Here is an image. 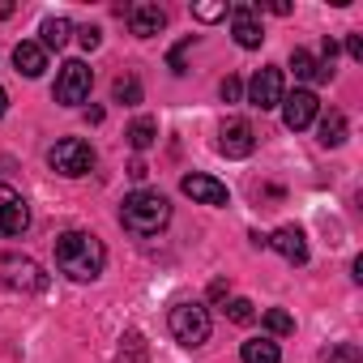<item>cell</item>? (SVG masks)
<instances>
[{
	"label": "cell",
	"mask_w": 363,
	"mask_h": 363,
	"mask_svg": "<svg viewBox=\"0 0 363 363\" xmlns=\"http://www.w3.org/2000/svg\"><path fill=\"white\" fill-rule=\"evenodd\" d=\"M90 86H94V73H90V65L86 60H65L60 65V77H56V103H65V107H77V103H86L90 99Z\"/></svg>",
	"instance_id": "5b68a950"
},
{
	"label": "cell",
	"mask_w": 363,
	"mask_h": 363,
	"mask_svg": "<svg viewBox=\"0 0 363 363\" xmlns=\"http://www.w3.org/2000/svg\"><path fill=\"white\" fill-rule=\"evenodd\" d=\"M13 65H18L22 77H39V73L48 69V52H43L35 39H22V43L13 48Z\"/></svg>",
	"instance_id": "9a60e30c"
},
{
	"label": "cell",
	"mask_w": 363,
	"mask_h": 363,
	"mask_svg": "<svg viewBox=\"0 0 363 363\" xmlns=\"http://www.w3.org/2000/svg\"><path fill=\"white\" fill-rule=\"evenodd\" d=\"M179 189H184V197H193L197 206H227V201H231L227 184H218L214 175H201V171L184 175V179H179Z\"/></svg>",
	"instance_id": "30bf717a"
},
{
	"label": "cell",
	"mask_w": 363,
	"mask_h": 363,
	"mask_svg": "<svg viewBox=\"0 0 363 363\" xmlns=\"http://www.w3.org/2000/svg\"><path fill=\"white\" fill-rule=\"evenodd\" d=\"M282 94H286V86H282V69H278V65L257 69V77L248 82V103H252V107H261V111L282 107Z\"/></svg>",
	"instance_id": "52a82bcc"
},
{
	"label": "cell",
	"mask_w": 363,
	"mask_h": 363,
	"mask_svg": "<svg viewBox=\"0 0 363 363\" xmlns=\"http://www.w3.org/2000/svg\"><path fill=\"white\" fill-rule=\"evenodd\" d=\"M325 363H363V350L354 342H337V346L325 350Z\"/></svg>",
	"instance_id": "cb8c5ba5"
},
{
	"label": "cell",
	"mask_w": 363,
	"mask_h": 363,
	"mask_svg": "<svg viewBox=\"0 0 363 363\" xmlns=\"http://www.w3.org/2000/svg\"><path fill=\"white\" fill-rule=\"evenodd\" d=\"M56 265H60V274H69L73 282H94V278L103 274V265H107V248H103V240L90 235V231H65V235L56 240Z\"/></svg>",
	"instance_id": "6da1fadb"
},
{
	"label": "cell",
	"mask_w": 363,
	"mask_h": 363,
	"mask_svg": "<svg viewBox=\"0 0 363 363\" xmlns=\"http://www.w3.org/2000/svg\"><path fill=\"white\" fill-rule=\"evenodd\" d=\"M39 35H43V39H39V48H43V52H52V48L60 52V48L69 43V35H73V22H69V18H43Z\"/></svg>",
	"instance_id": "e0dca14e"
},
{
	"label": "cell",
	"mask_w": 363,
	"mask_h": 363,
	"mask_svg": "<svg viewBox=\"0 0 363 363\" xmlns=\"http://www.w3.org/2000/svg\"><path fill=\"white\" fill-rule=\"evenodd\" d=\"M316 133H320V137H316L320 145H342V141H346V116H342V111H329Z\"/></svg>",
	"instance_id": "d6986e66"
},
{
	"label": "cell",
	"mask_w": 363,
	"mask_h": 363,
	"mask_svg": "<svg viewBox=\"0 0 363 363\" xmlns=\"http://www.w3.org/2000/svg\"><path fill=\"white\" fill-rule=\"evenodd\" d=\"M210 299H227V282H214L210 286Z\"/></svg>",
	"instance_id": "1f68e13d"
},
{
	"label": "cell",
	"mask_w": 363,
	"mask_h": 363,
	"mask_svg": "<svg viewBox=\"0 0 363 363\" xmlns=\"http://www.w3.org/2000/svg\"><path fill=\"white\" fill-rule=\"evenodd\" d=\"M227 320H235V325H252V320H257V308H252L248 299H231V303H227Z\"/></svg>",
	"instance_id": "d4e9b609"
},
{
	"label": "cell",
	"mask_w": 363,
	"mask_h": 363,
	"mask_svg": "<svg viewBox=\"0 0 363 363\" xmlns=\"http://www.w3.org/2000/svg\"><path fill=\"white\" fill-rule=\"evenodd\" d=\"M124 137H128V145H133V150H150V145H154V137H158V124H154L150 116H141V120H133V124H128V133H124Z\"/></svg>",
	"instance_id": "ffe728a7"
},
{
	"label": "cell",
	"mask_w": 363,
	"mask_h": 363,
	"mask_svg": "<svg viewBox=\"0 0 363 363\" xmlns=\"http://www.w3.org/2000/svg\"><path fill=\"white\" fill-rule=\"evenodd\" d=\"M291 69H295V77H299V82H329V77H333V69H329V65H320V60H316L312 52H303V48H295V52H291Z\"/></svg>",
	"instance_id": "2e32d148"
},
{
	"label": "cell",
	"mask_w": 363,
	"mask_h": 363,
	"mask_svg": "<svg viewBox=\"0 0 363 363\" xmlns=\"http://www.w3.org/2000/svg\"><path fill=\"white\" fill-rule=\"evenodd\" d=\"M316 111H320V103H316V94H312V90H295V94H282V124H286L291 133L308 128V124L316 120Z\"/></svg>",
	"instance_id": "9c48e42d"
},
{
	"label": "cell",
	"mask_w": 363,
	"mask_h": 363,
	"mask_svg": "<svg viewBox=\"0 0 363 363\" xmlns=\"http://www.w3.org/2000/svg\"><path fill=\"white\" fill-rule=\"evenodd\" d=\"M346 52H350V60H363V39L350 35V39H346Z\"/></svg>",
	"instance_id": "f546056e"
},
{
	"label": "cell",
	"mask_w": 363,
	"mask_h": 363,
	"mask_svg": "<svg viewBox=\"0 0 363 363\" xmlns=\"http://www.w3.org/2000/svg\"><path fill=\"white\" fill-rule=\"evenodd\" d=\"M162 26H167V13H162L158 5H150V0H137V5L128 9V30H133L137 39H154Z\"/></svg>",
	"instance_id": "5bb4252c"
},
{
	"label": "cell",
	"mask_w": 363,
	"mask_h": 363,
	"mask_svg": "<svg viewBox=\"0 0 363 363\" xmlns=\"http://www.w3.org/2000/svg\"><path fill=\"white\" fill-rule=\"evenodd\" d=\"M5 111H9V94H5V90H0V116H5Z\"/></svg>",
	"instance_id": "836d02e7"
},
{
	"label": "cell",
	"mask_w": 363,
	"mask_h": 363,
	"mask_svg": "<svg viewBox=\"0 0 363 363\" xmlns=\"http://www.w3.org/2000/svg\"><path fill=\"white\" fill-rule=\"evenodd\" d=\"M0 282L13 286V291H43V286H48V274H43L30 257L5 252V257H0Z\"/></svg>",
	"instance_id": "8992f818"
},
{
	"label": "cell",
	"mask_w": 363,
	"mask_h": 363,
	"mask_svg": "<svg viewBox=\"0 0 363 363\" xmlns=\"http://www.w3.org/2000/svg\"><path fill=\"white\" fill-rule=\"evenodd\" d=\"M167 325H171V337H175L179 346H189V350L206 346V342H210V333H214L210 308H206V303H197V299L175 303V308H171V316H167Z\"/></svg>",
	"instance_id": "3957f363"
},
{
	"label": "cell",
	"mask_w": 363,
	"mask_h": 363,
	"mask_svg": "<svg viewBox=\"0 0 363 363\" xmlns=\"http://www.w3.org/2000/svg\"><path fill=\"white\" fill-rule=\"evenodd\" d=\"M48 162H52V171L77 179V175H86V171L94 167V150H90V141H82V137H65V141H56V145L48 150Z\"/></svg>",
	"instance_id": "277c9868"
},
{
	"label": "cell",
	"mask_w": 363,
	"mask_h": 363,
	"mask_svg": "<svg viewBox=\"0 0 363 363\" xmlns=\"http://www.w3.org/2000/svg\"><path fill=\"white\" fill-rule=\"evenodd\" d=\"M5 18H13V0H0V22Z\"/></svg>",
	"instance_id": "d6a6232c"
},
{
	"label": "cell",
	"mask_w": 363,
	"mask_h": 363,
	"mask_svg": "<svg viewBox=\"0 0 363 363\" xmlns=\"http://www.w3.org/2000/svg\"><path fill=\"white\" fill-rule=\"evenodd\" d=\"M240 359H244V363H282V350H278V342H269V337H252V342L240 346Z\"/></svg>",
	"instance_id": "ac0fdd59"
},
{
	"label": "cell",
	"mask_w": 363,
	"mask_h": 363,
	"mask_svg": "<svg viewBox=\"0 0 363 363\" xmlns=\"http://www.w3.org/2000/svg\"><path fill=\"white\" fill-rule=\"evenodd\" d=\"M269 13H278V18H286V13H291V5H286V0H274V5H269Z\"/></svg>",
	"instance_id": "4dcf8cb0"
},
{
	"label": "cell",
	"mask_w": 363,
	"mask_h": 363,
	"mask_svg": "<svg viewBox=\"0 0 363 363\" xmlns=\"http://www.w3.org/2000/svg\"><path fill=\"white\" fill-rule=\"evenodd\" d=\"M167 223H171V201L154 189H137L120 206V227L133 235H158Z\"/></svg>",
	"instance_id": "7a4b0ae2"
},
{
	"label": "cell",
	"mask_w": 363,
	"mask_h": 363,
	"mask_svg": "<svg viewBox=\"0 0 363 363\" xmlns=\"http://www.w3.org/2000/svg\"><path fill=\"white\" fill-rule=\"evenodd\" d=\"M193 18H201V22H218V18H227V5H214V0H206V5H193Z\"/></svg>",
	"instance_id": "484cf974"
},
{
	"label": "cell",
	"mask_w": 363,
	"mask_h": 363,
	"mask_svg": "<svg viewBox=\"0 0 363 363\" xmlns=\"http://www.w3.org/2000/svg\"><path fill=\"white\" fill-rule=\"evenodd\" d=\"M265 244H269L278 257H286L291 265H303V261H308V235H303L299 227H291V223H286V227H278Z\"/></svg>",
	"instance_id": "4fadbf2b"
},
{
	"label": "cell",
	"mask_w": 363,
	"mask_h": 363,
	"mask_svg": "<svg viewBox=\"0 0 363 363\" xmlns=\"http://www.w3.org/2000/svg\"><path fill=\"white\" fill-rule=\"evenodd\" d=\"M231 35H235V43L240 48H261V39H265V30H261V18H257V9L248 5V0H240V5L231 9Z\"/></svg>",
	"instance_id": "7c38bea8"
},
{
	"label": "cell",
	"mask_w": 363,
	"mask_h": 363,
	"mask_svg": "<svg viewBox=\"0 0 363 363\" xmlns=\"http://www.w3.org/2000/svg\"><path fill=\"white\" fill-rule=\"evenodd\" d=\"M120 359H124V363H145V342H141V333H137V329H128V333H124Z\"/></svg>",
	"instance_id": "603a6c76"
},
{
	"label": "cell",
	"mask_w": 363,
	"mask_h": 363,
	"mask_svg": "<svg viewBox=\"0 0 363 363\" xmlns=\"http://www.w3.org/2000/svg\"><path fill=\"white\" fill-rule=\"evenodd\" d=\"M218 90H223V103H240V94H244V82H240V77H227Z\"/></svg>",
	"instance_id": "f1b7e54d"
},
{
	"label": "cell",
	"mask_w": 363,
	"mask_h": 363,
	"mask_svg": "<svg viewBox=\"0 0 363 363\" xmlns=\"http://www.w3.org/2000/svg\"><path fill=\"white\" fill-rule=\"evenodd\" d=\"M261 320H265V329H269V333H278V337L295 333V316H291L286 308H269V312H265Z\"/></svg>",
	"instance_id": "7402d4cb"
},
{
	"label": "cell",
	"mask_w": 363,
	"mask_h": 363,
	"mask_svg": "<svg viewBox=\"0 0 363 363\" xmlns=\"http://www.w3.org/2000/svg\"><path fill=\"white\" fill-rule=\"evenodd\" d=\"M77 43H82L86 52H94V48L103 43V30H99V26H82V30H77Z\"/></svg>",
	"instance_id": "83f0119b"
},
{
	"label": "cell",
	"mask_w": 363,
	"mask_h": 363,
	"mask_svg": "<svg viewBox=\"0 0 363 363\" xmlns=\"http://www.w3.org/2000/svg\"><path fill=\"white\" fill-rule=\"evenodd\" d=\"M218 150H223L227 158H248V154L257 150V133H252V124H248V120H227L223 133H218Z\"/></svg>",
	"instance_id": "8fae6325"
},
{
	"label": "cell",
	"mask_w": 363,
	"mask_h": 363,
	"mask_svg": "<svg viewBox=\"0 0 363 363\" xmlns=\"http://www.w3.org/2000/svg\"><path fill=\"white\" fill-rule=\"evenodd\" d=\"M189 48H193V35L179 43V48H171V56H167V65H171V73H189L184 69V56H189Z\"/></svg>",
	"instance_id": "4316f807"
},
{
	"label": "cell",
	"mask_w": 363,
	"mask_h": 363,
	"mask_svg": "<svg viewBox=\"0 0 363 363\" xmlns=\"http://www.w3.org/2000/svg\"><path fill=\"white\" fill-rule=\"evenodd\" d=\"M111 94H116V103H124V107H133V103H141V82H137L133 73H124V77H116V86H111Z\"/></svg>",
	"instance_id": "44dd1931"
},
{
	"label": "cell",
	"mask_w": 363,
	"mask_h": 363,
	"mask_svg": "<svg viewBox=\"0 0 363 363\" xmlns=\"http://www.w3.org/2000/svg\"><path fill=\"white\" fill-rule=\"evenodd\" d=\"M30 227V206L22 201V193H13L9 184H0V240H13Z\"/></svg>",
	"instance_id": "ba28073f"
}]
</instances>
